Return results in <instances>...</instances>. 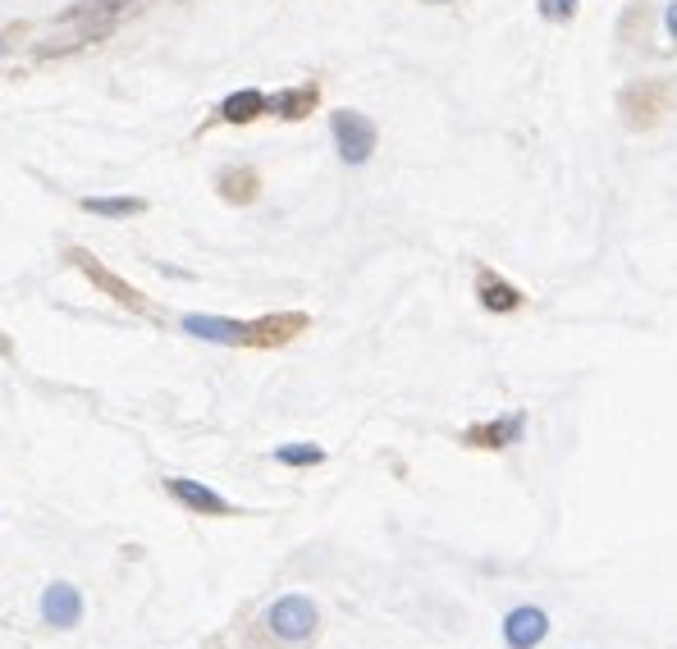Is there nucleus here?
<instances>
[{
	"label": "nucleus",
	"instance_id": "obj_1",
	"mask_svg": "<svg viewBox=\"0 0 677 649\" xmlns=\"http://www.w3.org/2000/svg\"><path fill=\"white\" fill-rule=\"evenodd\" d=\"M266 627H271L275 640L302 645V640L317 636L321 613H317V604H311L307 594H284V600H275V604L266 609Z\"/></svg>",
	"mask_w": 677,
	"mask_h": 649
},
{
	"label": "nucleus",
	"instance_id": "obj_2",
	"mask_svg": "<svg viewBox=\"0 0 677 649\" xmlns=\"http://www.w3.org/2000/svg\"><path fill=\"white\" fill-rule=\"evenodd\" d=\"M330 134H334V147L344 155L348 165H367L371 151H376V124L357 111H334L330 115Z\"/></svg>",
	"mask_w": 677,
	"mask_h": 649
},
{
	"label": "nucleus",
	"instance_id": "obj_3",
	"mask_svg": "<svg viewBox=\"0 0 677 649\" xmlns=\"http://www.w3.org/2000/svg\"><path fill=\"white\" fill-rule=\"evenodd\" d=\"M69 262H73L78 270H83V275H88L92 283H96V289H101V293H111V298H115L119 306L138 311V316H151V302H147V298H142V293L134 289V283H124L119 275H111V270L101 266V262H96V256H92L88 247H73V252H69Z\"/></svg>",
	"mask_w": 677,
	"mask_h": 649
},
{
	"label": "nucleus",
	"instance_id": "obj_4",
	"mask_svg": "<svg viewBox=\"0 0 677 649\" xmlns=\"http://www.w3.org/2000/svg\"><path fill=\"white\" fill-rule=\"evenodd\" d=\"M544 636H550V613L544 609L523 604V609H513L504 617V645L508 649H540Z\"/></svg>",
	"mask_w": 677,
	"mask_h": 649
},
{
	"label": "nucleus",
	"instance_id": "obj_5",
	"mask_svg": "<svg viewBox=\"0 0 677 649\" xmlns=\"http://www.w3.org/2000/svg\"><path fill=\"white\" fill-rule=\"evenodd\" d=\"M618 106H622V115H628L632 128H650V124H659V115L668 111V92H664V83H636V88L622 92Z\"/></svg>",
	"mask_w": 677,
	"mask_h": 649
},
{
	"label": "nucleus",
	"instance_id": "obj_6",
	"mask_svg": "<svg viewBox=\"0 0 677 649\" xmlns=\"http://www.w3.org/2000/svg\"><path fill=\"white\" fill-rule=\"evenodd\" d=\"M42 617H46V627H56V631L78 627V617H83V594H78L69 581L46 586V594H42Z\"/></svg>",
	"mask_w": 677,
	"mask_h": 649
},
{
	"label": "nucleus",
	"instance_id": "obj_7",
	"mask_svg": "<svg viewBox=\"0 0 677 649\" xmlns=\"http://www.w3.org/2000/svg\"><path fill=\"white\" fill-rule=\"evenodd\" d=\"M184 334L206 344H233L248 348L252 344V321H220V316H184Z\"/></svg>",
	"mask_w": 677,
	"mask_h": 649
},
{
	"label": "nucleus",
	"instance_id": "obj_8",
	"mask_svg": "<svg viewBox=\"0 0 677 649\" xmlns=\"http://www.w3.org/2000/svg\"><path fill=\"white\" fill-rule=\"evenodd\" d=\"M523 434H527V417H523V412H508V417H500V421L472 426L462 434V444H472V449H508Z\"/></svg>",
	"mask_w": 677,
	"mask_h": 649
},
{
	"label": "nucleus",
	"instance_id": "obj_9",
	"mask_svg": "<svg viewBox=\"0 0 677 649\" xmlns=\"http://www.w3.org/2000/svg\"><path fill=\"white\" fill-rule=\"evenodd\" d=\"M165 489L170 495L184 503V508H193V512H202V517H229L233 508H229V499H220L216 489H206L202 480H188V476H170L165 480Z\"/></svg>",
	"mask_w": 677,
	"mask_h": 649
},
{
	"label": "nucleus",
	"instance_id": "obj_10",
	"mask_svg": "<svg viewBox=\"0 0 677 649\" xmlns=\"http://www.w3.org/2000/svg\"><path fill=\"white\" fill-rule=\"evenodd\" d=\"M307 329V316L302 311H284V316H262L252 321V344L248 348H275V344H289L294 334Z\"/></svg>",
	"mask_w": 677,
	"mask_h": 649
},
{
	"label": "nucleus",
	"instance_id": "obj_11",
	"mask_svg": "<svg viewBox=\"0 0 677 649\" xmlns=\"http://www.w3.org/2000/svg\"><path fill=\"white\" fill-rule=\"evenodd\" d=\"M317 101H321V88L317 83H307V88H284L271 96V115L279 119H307L311 111H317Z\"/></svg>",
	"mask_w": 677,
	"mask_h": 649
},
{
	"label": "nucleus",
	"instance_id": "obj_12",
	"mask_svg": "<svg viewBox=\"0 0 677 649\" xmlns=\"http://www.w3.org/2000/svg\"><path fill=\"white\" fill-rule=\"evenodd\" d=\"M266 111H271V96H262L256 88H243V92L225 96L220 119H225V124H252L256 115H266Z\"/></svg>",
	"mask_w": 677,
	"mask_h": 649
},
{
	"label": "nucleus",
	"instance_id": "obj_13",
	"mask_svg": "<svg viewBox=\"0 0 677 649\" xmlns=\"http://www.w3.org/2000/svg\"><path fill=\"white\" fill-rule=\"evenodd\" d=\"M477 293H481V306H485V311H517V306H523V293H517L508 279L490 275V270H481Z\"/></svg>",
	"mask_w": 677,
	"mask_h": 649
},
{
	"label": "nucleus",
	"instance_id": "obj_14",
	"mask_svg": "<svg viewBox=\"0 0 677 649\" xmlns=\"http://www.w3.org/2000/svg\"><path fill=\"white\" fill-rule=\"evenodd\" d=\"M216 184H220V197L225 201L248 206L256 197V188H262V178H256V170H248V165H233V170H220Z\"/></svg>",
	"mask_w": 677,
	"mask_h": 649
},
{
	"label": "nucleus",
	"instance_id": "obj_15",
	"mask_svg": "<svg viewBox=\"0 0 677 649\" xmlns=\"http://www.w3.org/2000/svg\"><path fill=\"white\" fill-rule=\"evenodd\" d=\"M83 211L88 216H106V220H128V216H142L147 201L142 197H88Z\"/></svg>",
	"mask_w": 677,
	"mask_h": 649
},
{
	"label": "nucleus",
	"instance_id": "obj_16",
	"mask_svg": "<svg viewBox=\"0 0 677 649\" xmlns=\"http://www.w3.org/2000/svg\"><path fill=\"white\" fill-rule=\"evenodd\" d=\"M275 462H284V466H317V462H325V449H317V444H284V449H275Z\"/></svg>",
	"mask_w": 677,
	"mask_h": 649
},
{
	"label": "nucleus",
	"instance_id": "obj_17",
	"mask_svg": "<svg viewBox=\"0 0 677 649\" xmlns=\"http://www.w3.org/2000/svg\"><path fill=\"white\" fill-rule=\"evenodd\" d=\"M536 10H540V19L563 23V19L577 14V0H536Z\"/></svg>",
	"mask_w": 677,
	"mask_h": 649
},
{
	"label": "nucleus",
	"instance_id": "obj_18",
	"mask_svg": "<svg viewBox=\"0 0 677 649\" xmlns=\"http://www.w3.org/2000/svg\"><path fill=\"white\" fill-rule=\"evenodd\" d=\"M115 10H124V0H83L78 10H69L65 19H88V14H115Z\"/></svg>",
	"mask_w": 677,
	"mask_h": 649
},
{
	"label": "nucleus",
	"instance_id": "obj_19",
	"mask_svg": "<svg viewBox=\"0 0 677 649\" xmlns=\"http://www.w3.org/2000/svg\"><path fill=\"white\" fill-rule=\"evenodd\" d=\"M664 23H668V33H673V42H677V0L668 5V14H664Z\"/></svg>",
	"mask_w": 677,
	"mask_h": 649
},
{
	"label": "nucleus",
	"instance_id": "obj_20",
	"mask_svg": "<svg viewBox=\"0 0 677 649\" xmlns=\"http://www.w3.org/2000/svg\"><path fill=\"white\" fill-rule=\"evenodd\" d=\"M0 56H5V42H0Z\"/></svg>",
	"mask_w": 677,
	"mask_h": 649
}]
</instances>
